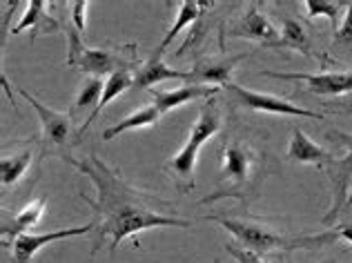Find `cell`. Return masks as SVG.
Segmentation results:
<instances>
[{
	"label": "cell",
	"instance_id": "11",
	"mask_svg": "<svg viewBox=\"0 0 352 263\" xmlns=\"http://www.w3.org/2000/svg\"><path fill=\"white\" fill-rule=\"evenodd\" d=\"M89 232H94V223L80 225V228L47 232V234H23V237L12 241V248H9V252H12V261L14 263H32L36 252L45 246H50V243L60 241V239H69V237H82V234H89Z\"/></svg>",
	"mask_w": 352,
	"mask_h": 263
},
{
	"label": "cell",
	"instance_id": "28",
	"mask_svg": "<svg viewBox=\"0 0 352 263\" xmlns=\"http://www.w3.org/2000/svg\"><path fill=\"white\" fill-rule=\"evenodd\" d=\"M335 232H337L339 239H346V241L352 243V223H341V225H337Z\"/></svg>",
	"mask_w": 352,
	"mask_h": 263
},
{
	"label": "cell",
	"instance_id": "23",
	"mask_svg": "<svg viewBox=\"0 0 352 263\" xmlns=\"http://www.w3.org/2000/svg\"><path fill=\"white\" fill-rule=\"evenodd\" d=\"M199 12H201V3H194V0H183L181 7H179V16H176L174 25L170 27V32L165 34V39L161 41L159 50H161V52L168 50V45L176 39V36H179L188 25H192L194 21H197V18H199Z\"/></svg>",
	"mask_w": 352,
	"mask_h": 263
},
{
	"label": "cell",
	"instance_id": "8",
	"mask_svg": "<svg viewBox=\"0 0 352 263\" xmlns=\"http://www.w3.org/2000/svg\"><path fill=\"white\" fill-rule=\"evenodd\" d=\"M228 94H232V98H236L241 105L250 112H263V114H283V116H303V118H317V120H326V116L319 114V112H308L296 107L294 103L272 96V94L265 92H254L248 90L243 85H236V83H230L223 87Z\"/></svg>",
	"mask_w": 352,
	"mask_h": 263
},
{
	"label": "cell",
	"instance_id": "29",
	"mask_svg": "<svg viewBox=\"0 0 352 263\" xmlns=\"http://www.w3.org/2000/svg\"><path fill=\"white\" fill-rule=\"evenodd\" d=\"M321 263H335V259H328V261H321Z\"/></svg>",
	"mask_w": 352,
	"mask_h": 263
},
{
	"label": "cell",
	"instance_id": "25",
	"mask_svg": "<svg viewBox=\"0 0 352 263\" xmlns=\"http://www.w3.org/2000/svg\"><path fill=\"white\" fill-rule=\"evenodd\" d=\"M335 41H337L339 45L352 43V3H350L348 9H346L344 21H341V23L337 25V30H335Z\"/></svg>",
	"mask_w": 352,
	"mask_h": 263
},
{
	"label": "cell",
	"instance_id": "20",
	"mask_svg": "<svg viewBox=\"0 0 352 263\" xmlns=\"http://www.w3.org/2000/svg\"><path fill=\"white\" fill-rule=\"evenodd\" d=\"M276 47H288V50H294L308 59H317V54L312 52L310 47V39H308V32L303 30V25L294 18H285L283 21V30H281V41Z\"/></svg>",
	"mask_w": 352,
	"mask_h": 263
},
{
	"label": "cell",
	"instance_id": "18",
	"mask_svg": "<svg viewBox=\"0 0 352 263\" xmlns=\"http://www.w3.org/2000/svg\"><path fill=\"white\" fill-rule=\"evenodd\" d=\"M129 87H134V76H132V70H118V72H114L112 76H109L107 81H105V90H103V98H100V103H98V109L91 114L85 123H82V127H80V134H85L87 132V127L94 123V120L98 118V114H100V109L103 107H107L109 103H112L114 98H118L120 94H125Z\"/></svg>",
	"mask_w": 352,
	"mask_h": 263
},
{
	"label": "cell",
	"instance_id": "22",
	"mask_svg": "<svg viewBox=\"0 0 352 263\" xmlns=\"http://www.w3.org/2000/svg\"><path fill=\"white\" fill-rule=\"evenodd\" d=\"M32 163V149H25L21 154L3 156L0 158V181L5 187L21 181V176L27 172V167Z\"/></svg>",
	"mask_w": 352,
	"mask_h": 263
},
{
	"label": "cell",
	"instance_id": "17",
	"mask_svg": "<svg viewBox=\"0 0 352 263\" xmlns=\"http://www.w3.org/2000/svg\"><path fill=\"white\" fill-rule=\"evenodd\" d=\"M45 208H47L45 199H36L30 205H25L21 212L14 214L12 219L3 223V228H0L3 241H7V239L16 241L18 237H23V234H30V230L34 228V225H38V221L43 219Z\"/></svg>",
	"mask_w": 352,
	"mask_h": 263
},
{
	"label": "cell",
	"instance_id": "15",
	"mask_svg": "<svg viewBox=\"0 0 352 263\" xmlns=\"http://www.w3.org/2000/svg\"><path fill=\"white\" fill-rule=\"evenodd\" d=\"M288 158L294 163H310L317 167L335 163V154H332L330 149L321 147L319 143H314L301 127H294L292 132V138L288 145Z\"/></svg>",
	"mask_w": 352,
	"mask_h": 263
},
{
	"label": "cell",
	"instance_id": "3",
	"mask_svg": "<svg viewBox=\"0 0 352 263\" xmlns=\"http://www.w3.org/2000/svg\"><path fill=\"white\" fill-rule=\"evenodd\" d=\"M221 120H223V116H221L217 101L214 98L208 101L206 105L199 109L197 123L190 127L188 143L179 149V154L172 156L170 161L165 163V172L174 178L181 192H190L194 187V167H197L199 152L203 143L210 140L221 129Z\"/></svg>",
	"mask_w": 352,
	"mask_h": 263
},
{
	"label": "cell",
	"instance_id": "9",
	"mask_svg": "<svg viewBox=\"0 0 352 263\" xmlns=\"http://www.w3.org/2000/svg\"><path fill=\"white\" fill-rule=\"evenodd\" d=\"M265 76L283 81H303L308 90L305 94L317 96H337V94L352 92V70L344 72H321V74H285V72H265Z\"/></svg>",
	"mask_w": 352,
	"mask_h": 263
},
{
	"label": "cell",
	"instance_id": "14",
	"mask_svg": "<svg viewBox=\"0 0 352 263\" xmlns=\"http://www.w3.org/2000/svg\"><path fill=\"white\" fill-rule=\"evenodd\" d=\"M163 81H188L190 83V72L172 70L170 65H165L163 52L156 50L150 56V61L138 67L134 76V90H152L154 85H159Z\"/></svg>",
	"mask_w": 352,
	"mask_h": 263
},
{
	"label": "cell",
	"instance_id": "13",
	"mask_svg": "<svg viewBox=\"0 0 352 263\" xmlns=\"http://www.w3.org/2000/svg\"><path fill=\"white\" fill-rule=\"evenodd\" d=\"M152 94V103L156 105V109L163 114H168L170 109L174 107H181L185 103H192V101H199V98H212L214 94H219V87H208V85H194V83H185V85L176 87V90H150Z\"/></svg>",
	"mask_w": 352,
	"mask_h": 263
},
{
	"label": "cell",
	"instance_id": "27",
	"mask_svg": "<svg viewBox=\"0 0 352 263\" xmlns=\"http://www.w3.org/2000/svg\"><path fill=\"white\" fill-rule=\"evenodd\" d=\"M226 252H230L239 263H265L258 255H254V252H250L245 248H239L234 246V243H226Z\"/></svg>",
	"mask_w": 352,
	"mask_h": 263
},
{
	"label": "cell",
	"instance_id": "2",
	"mask_svg": "<svg viewBox=\"0 0 352 263\" xmlns=\"http://www.w3.org/2000/svg\"><path fill=\"white\" fill-rule=\"evenodd\" d=\"M203 219L223 225L241 246L250 252H254V255H267V252H274V250H281V252L312 250V248H323L339 239L335 230H328L323 234H299V237H290V234L276 232L274 228H270V225H265V223L243 219V217L232 219V217H221V214H208V217H203Z\"/></svg>",
	"mask_w": 352,
	"mask_h": 263
},
{
	"label": "cell",
	"instance_id": "16",
	"mask_svg": "<svg viewBox=\"0 0 352 263\" xmlns=\"http://www.w3.org/2000/svg\"><path fill=\"white\" fill-rule=\"evenodd\" d=\"M25 16L21 18V23L14 27V34H21L25 32L27 27H32V41L38 39V34H56L60 32V25L56 23V18H52L47 14V3H43V0H32V3H27Z\"/></svg>",
	"mask_w": 352,
	"mask_h": 263
},
{
	"label": "cell",
	"instance_id": "6",
	"mask_svg": "<svg viewBox=\"0 0 352 263\" xmlns=\"http://www.w3.org/2000/svg\"><path fill=\"white\" fill-rule=\"evenodd\" d=\"M335 107H344L352 112V98L335 103ZM328 136L344 147L346 154L341 158H335V163L328 165V174L332 181V208L326 212L323 223H332L339 217V212L344 210V205L348 203V196H350V181H352V134H346V132L332 127Z\"/></svg>",
	"mask_w": 352,
	"mask_h": 263
},
{
	"label": "cell",
	"instance_id": "31",
	"mask_svg": "<svg viewBox=\"0 0 352 263\" xmlns=\"http://www.w3.org/2000/svg\"><path fill=\"white\" fill-rule=\"evenodd\" d=\"M214 263H219V261H214Z\"/></svg>",
	"mask_w": 352,
	"mask_h": 263
},
{
	"label": "cell",
	"instance_id": "7",
	"mask_svg": "<svg viewBox=\"0 0 352 263\" xmlns=\"http://www.w3.org/2000/svg\"><path fill=\"white\" fill-rule=\"evenodd\" d=\"M18 94L30 103L34 107V112L41 118V140H43V152L50 156H60L67 158L69 154V134H72V116L63 114V112H56L47 107L45 103H41L38 98L30 94L27 90L18 87Z\"/></svg>",
	"mask_w": 352,
	"mask_h": 263
},
{
	"label": "cell",
	"instance_id": "1",
	"mask_svg": "<svg viewBox=\"0 0 352 263\" xmlns=\"http://www.w3.org/2000/svg\"><path fill=\"white\" fill-rule=\"evenodd\" d=\"M65 161L96 185V199H91L87 192H80V199L94 212L91 255H96L105 246V241H109V252H116L127 237L150 228H190L188 219L170 212L168 201L136 190L96 154H89L87 158L67 156Z\"/></svg>",
	"mask_w": 352,
	"mask_h": 263
},
{
	"label": "cell",
	"instance_id": "4",
	"mask_svg": "<svg viewBox=\"0 0 352 263\" xmlns=\"http://www.w3.org/2000/svg\"><path fill=\"white\" fill-rule=\"evenodd\" d=\"M221 161H223V172H221L219 185L228 183V187L208 194L199 203H212L217 199H226V196L245 201L250 194H254L258 156L252 147H248L245 143H226L221 149Z\"/></svg>",
	"mask_w": 352,
	"mask_h": 263
},
{
	"label": "cell",
	"instance_id": "19",
	"mask_svg": "<svg viewBox=\"0 0 352 263\" xmlns=\"http://www.w3.org/2000/svg\"><path fill=\"white\" fill-rule=\"evenodd\" d=\"M159 118H161V112L156 109L154 103H150V105L136 109L134 114H129L127 118H123L120 123L107 127L103 132V140H112V138H116L118 134H123V132H127V129H138V127L156 125V123H159Z\"/></svg>",
	"mask_w": 352,
	"mask_h": 263
},
{
	"label": "cell",
	"instance_id": "26",
	"mask_svg": "<svg viewBox=\"0 0 352 263\" xmlns=\"http://www.w3.org/2000/svg\"><path fill=\"white\" fill-rule=\"evenodd\" d=\"M87 5L85 0H76V3H72V27L76 32H80L85 36V12H87Z\"/></svg>",
	"mask_w": 352,
	"mask_h": 263
},
{
	"label": "cell",
	"instance_id": "30",
	"mask_svg": "<svg viewBox=\"0 0 352 263\" xmlns=\"http://www.w3.org/2000/svg\"><path fill=\"white\" fill-rule=\"evenodd\" d=\"M348 201H350V205H352V192H350V196H348Z\"/></svg>",
	"mask_w": 352,
	"mask_h": 263
},
{
	"label": "cell",
	"instance_id": "10",
	"mask_svg": "<svg viewBox=\"0 0 352 263\" xmlns=\"http://www.w3.org/2000/svg\"><path fill=\"white\" fill-rule=\"evenodd\" d=\"M230 36H236V39H248V41H256L263 43L267 47H276L281 41L279 30L267 21V16L261 14V9L252 3L248 7V12L239 18V21L230 27Z\"/></svg>",
	"mask_w": 352,
	"mask_h": 263
},
{
	"label": "cell",
	"instance_id": "24",
	"mask_svg": "<svg viewBox=\"0 0 352 263\" xmlns=\"http://www.w3.org/2000/svg\"><path fill=\"white\" fill-rule=\"evenodd\" d=\"M305 9H308L310 18L326 16L332 23H337L339 12H341V3H332V0H305Z\"/></svg>",
	"mask_w": 352,
	"mask_h": 263
},
{
	"label": "cell",
	"instance_id": "21",
	"mask_svg": "<svg viewBox=\"0 0 352 263\" xmlns=\"http://www.w3.org/2000/svg\"><path fill=\"white\" fill-rule=\"evenodd\" d=\"M103 90H105V83H100V78L87 76L76 94V101H74V105H72V114H76L80 109H89V107L96 112L100 98H103ZM94 112H91V114H94Z\"/></svg>",
	"mask_w": 352,
	"mask_h": 263
},
{
	"label": "cell",
	"instance_id": "12",
	"mask_svg": "<svg viewBox=\"0 0 352 263\" xmlns=\"http://www.w3.org/2000/svg\"><path fill=\"white\" fill-rule=\"evenodd\" d=\"M241 59H245L243 54H234V56H208V59L199 61L194 65V70L190 72V83L194 85H208V87H217V85H230V76H232V70L236 67V63Z\"/></svg>",
	"mask_w": 352,
	"mask_h": 263
},
{
	"label": "cell",
	"instance_id": "5",
	"mask_svg": "<svg viewBox=\"0 0 352 263\" xmlns=\"http://www.w3.org/2000/svg\"><path fill=\"white\" fill-rule=\"evenodd\" d=\"M69 41L67 52V65L72 67H80L89 76H112L118 70H132L138 67L136 45H123L118 50H89L82 45V34L74 27L65 30Z\"/></svg>",
	"mask_w": 352,
	"mask_h": 263
}]
</instances>
